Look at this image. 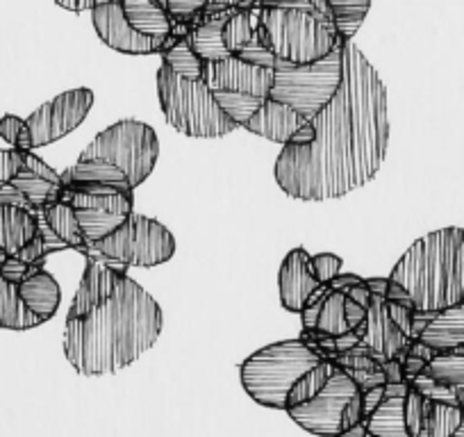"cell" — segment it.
Segmentation results:
<instances>
[{"label":"cell","mask_w":464,"mask_h":437,"mask_svg":"<svg viewBox=\"0 0 464 437\" xmlns=\"http://www.w3.org/2000/svg\"><path fill=\"white\" fill-rule=\"evenodd\" d=\"M387 146L385 83L355 42H343L342 84L283 146L274 167L276 182L298 200L342 199L378 176Z\"/></svg>","instance_id":"6da1fadb"},{"label":"cell","mask_w":464,"mask_h":437,"mask_svg":"<svg viewBox=\"0 0 464 437\" xmlns=\"http://www.w3.org/2000/svg\"><path fill=\"white\" fill-rule=\"evenodd\" d=\"M162 325L160 303L126 274L87 315L66 316L64 358L80 376H110L153 349Z\"/></svg>","instance_id":"7a4b0ae2"},{"label":"cell","mask_w":464,"mask_h":437,"mask_svg":"<svg viewBox=\"0 0 464 437\" xmlns=\"http://www.w3.org/2000/svg\"><path fill=\"white\" fill-rule=\"evenodd\" d=\"M412 298L414 312L432 315L464 301V228L450 226L417 239L387 276Z\"/></svg>","instance_id":"3957f363"},{"label":"cell","mask_w":464,"mask_h":437,"mask_svg":"<svg viewBox=\"0 0 464 437\" xmlns=\"http://www.w3.org/2000/svg\"><path fill=\"white\" fill-rule=\"evenodd\" d=\"M362 387L355 378L325 358L310 372L303 374L287 392V414L303 431L319 437H334L342 432V417L348 401Z\"/></svg>","instance_id":"277c9868"},{"label":"cell","mask_w":464,"mask_h":437,"mask_svg":"<svg viewBox=\"0 0 464 437\" xmlns=\"http://www.w3.org/2000/svg\"><path fill=\"white\" fill-rule=\"evenodd\" d=\"M324 360L325 354H321L303 337L274 342L244 360L239 367V378L244 392L256 403L271 410H285L287 392L292 390L294 383Z\"/></svg>","instance_id":"5b68a950"},{"label":"cell","mask_w":464,"mask_h":437,"mask_svg":"<svg viewBox=\"0 0 464 437\" xmlns=\"http://www.w3.org/2000/svg\"><path fill=\"white\" fill-rule=\"evenodd\" d=\"M158 98L169 126L187 137L217 140L239 128L223 112L203 80L180 78L164 64L158 69Z\"/></svg>","instance_id":"8992f818"},{"label":"cell","mask_w":464,"mask_h":437,"mask_svg":"<svg viewBox=\"0 0 464 437\" xmlns=\"http://www.w3.org/2000/svg\"><path fill=\"white\" fill-rule=\"evenodd\" d=\"M78 160L82 162L96 160L107 167H114L128 178L132 189H137L158 164L160 140L149 123L123 119L98 132Z\"/></svg>","instance_id":"52a82bcc"},{"label":"cell","mask_w":464,"mask_h":437,"mask_svg":"<svg viewBox=\"0 0 464 437\" xmlns=\"http://www.w3.org/2000/svg\"><path fill=\"white\" fill-rule=\"evenodd\" d=\"M342 84V44L314 64L294 66L276 62V80L269 98L285 102L301 117L312 119L333 101Z\"/></svg>","instance_id":"ba28073f"},{"label":"cell","mask_w":464,"mask_h":437,"mask_svg":"<svg viewBox=\"0 0 464 437\" xmlns=\"http://www.w3.org/2000/svg\"><path fill=\"white\" fill-rule=\"evenodd\" d=\"M92 248L98 256L126 267H158L176 256V238L155 218L132 212Z\"/></svg>","instance_id":"9c48e42d"},{"label":"cell","mask_w":464,"mask_h":437,"mask_svg":"<svg viewBox=\"0 0 464 437\" xmlns=\"http://www.w3.org/2000/svg\"><path fill=\"white\" fill-rule=\"evenodd\" d=\"M412 319L414 310L410 306L373 294L367 321H362L353 333L372 349L373 358L381 364L387 360H403L414 340Z\"/></svg>","instance_id":"30bf717a"},{"label":"cell","mask_w":464,"mask_h":437,"mask_svg":"<svg viewBox=\"0 0 464 437\" xmlns=\"http://www.w3.org/2000/svg\"><path fill=\"white\" fill-rule=\"evenodd\" d=\"M93 107V92L87 87L71 89V92L60 93L53 101L44 102L39 110H34L25 123H28L30 137H33V151L42 146L60 141L62 137L71 135Z\"/></svg>","instance_id":"8fae6325"},{"label":"cell","mask_w":464,"mask_h":437,"mask_svg":"<svg viewBox=\"0 0 464 437\" xmlns=\"http://www.w3.org/2000/svg\"><path fill=\"white\" fill-rule=\"evenodd\" d=\"M276 69L248 64V62L227 57L223 62H205L203 83L209 92H237L248 96L266 98L274 87Z\"/></svg>","instance_id":"7c38bea8"},{"label":"cell","mask_w":464,"mask_h":437,"mask_svg":"<svg viewBox=\"0 0 464 437\" xmlns=\"http://www.w3.org/2000/svg\"><path fill=\"white\" fill-rule=\"evenodd\" d=\"M414 340L421 342L432 354L464 355V301L432 315L414 312Z\"/></svg>","instance_id":"4fadbf2b"},{"label":"cell","mask_w":464,"mask_h":437,"mask_svg":"<svg viewBox=\"0 0 464 437\" xmlns=\"http://www.w3.org/2000/svg\"><path fill=\"white\" fill-rule=\"evenodd\" d=\"M10 187L24 196L33 212L39 214L48 203L60 200L62 178L55 169L48 167L33 151H24V167L12 178Z\"/></svg>","instance_id":"5bb4252c"},{"label":"cell","mask_w":464,"mask_h":437,"mask_svg":"<svg viewBox=\"0 0 464 437\" xmlns=\"http://www.w3.org/2000/svg\"><path fill=\"white\" fill-rule=\"evenodd\" d=\"M310 253L303 247L294 248L287 253V257L283 260L278 271V289H280V306L287 312L294 315H301L303 307H305L307 298L314 292L319 285L316 276L312 274L310 267Z\"/></svg>","instance_id":"9a60e30c"},{"label":"cell","mask_w":464,"mask_h":437,"mask_svg":"<svg viewBox=\"0 0 464 437\" xmlns=\"http://www.w3.org/2000/svg\"><path fill=\"white\" fill-rule=\"evenodd\" d=\"M305 121L307 119L301 117L298 112H294L292 107L266 96L265 101H262V105L257 107V112L253 114L242 128L253 132V135L265 137V140L285 146L303 126H305Z\"/></svg>","instance_id":"2e32d148"},{"label":"cell","mask_w":464,"mask_h":437,"mask_svg":"<svg viewBox=\"0 0 464 437\" xmlns=\"http://www.w3.org/2000/svg\"><path fill=\"white\" fill-rule=\"evenodd\" d=\"M42 218L19 203H0V253L7 257L24 251L39 235Z\"/></svg>","instance_id":"e0dca14e"},{"label":"cell","mask_w":464,"mask_h":437,"mask_svg":"<svg viewBox=\"0 0 464 437\" xmlns=\"http://www.w3.org/2000/svg\"><path fill=\"white\" fill-rule=\"evenodd\" d=\"M408 383H385V396L364 417L367 432L373 437H410L405 431L403 401Z\"/></svg>","instance_id":"ac0fdd59"},{"label":"cell","mask_w":464,"mask_h":437,"mask_svg":"<svg viewBox=\"0 0 464 437\" xmlns=\"http://www.w3.org/2000/svg\"><path fill=\"white\" fill-rule=\"evenodd\" d=\"M16 287H19V296L21 301H24V306L28 307L42 324L51 321L53 316L57 315V310H60V283H57L55 276L48 274L46 269H39L37 274L25 278L24 283H16Z\"/></svg>","instance_id":"d6986e66"},{"label":"cell","mask_w":464,"mask_h":437,"mask_svg":"<svg viewBox=\"0 0 464 437\" xmlns=\"http://www.w3.org/2000/svg\"><path fill=\"white\" fill-rule=\"evenodd\" d=\"M227 15L230 12H223V15L208 16V19H200L198 24L189 25L187 42L203 62H223L232 57L223 44V25H226Z\"/></svg>","instance_id":"ffe728a7"},{"label":"cell","mask_w":464,"mask_h":437,"mask_svg":"<svg viewBox=\"0 0 464 437\" xmlns=\"http://www.w3.org/2000/svg\"><path fill=\"white\" fill-rule=\"evenodd\" d=\"M42 221L66 244L69 248H75V251H89V244L84 239L82 228H80L78 214H75V208L66 200H53L46 208L42 209Z\"/></svg>","instance_id":"44dd1931"},{"label":"cell","mask_w":464,"mask_h":437,"mask_svg":"<svg viewBox=\"0 0 464 437\" xmlns=\"http://www.w3.org/2000/svg\"><path fill=\"white\" fill-rule=\"evenodd\" d=\"M423 376L435 385L444 387L455 396L458 405L464 408V355L462 354H435L426 363Z\"/></svg>","instance_id":"7402d4cb"},{"label":"cell","mask_w":464,"mask_h":437,"mask_svg":"<svg viewBox=\"0 0 464 437\" xmlns=\"http://www.w3.org/2000/svg\"><path fill=\"white\" fill-rule=\"evenodd\" d=\"M42 321L24 306L16 283L0 278V328L5 331H33Z\"/></svg>","instance_id":"603a6c76"},{"label":"cell","mask_w":464,"mask_h":437,"mask_svg":"<svg viewBox=\"0 0 464 437\" xmlns=\"http://www.w3.org/2000/svg\"><path fill=\"white\" fill-rule=\"evenodd\" d=\"M372 0H325L328 19L337 30L339 42H353L355 33L362 28Z\"/></svg>","instance_id":"cb8c5ba5"},{"label":"cell","mask_w":464,"mask_h":437,"mask_svg":"<svg viewBox=\"0 0 464 437\" xmlns=\"http://www.w3.org/2000/svg\"><path fill=\"white\" fill-rule=\"evenodd\" d=\"M160 55H162V64L176 75H180V78L203 80L205 62L189 46L187 34H176V37L169 39L167 46H164V51Z\"/></svg>","instance_id":"d4e9b609"},{"label":"cell","mask_w":464,"mask_h":437,"mask_svg":"<svg viewBox=\"0 0 464 437\" xmlns=\"http://www.w3.org/2000/svg\"><path fill=\"white\" fill-rule=\"evenodd\" d=\"M60 200H66L73 208H92L102 209L110 214H121L128 217L132 214V205H135V196L132 191H111V194H87V191H69L62 187Z\"/></svg>","instance_id":"484cf974"},{"label":"cell","mask_w":464,"mask_h":437,"mask_svg":"<svg viewBox=\"0 0 464 437\" xmlns=\"http://www.w3.org/2000/svg\"><path fill=\"white\" fill-rule=\"evenodd\" d=\"M343 298H346V294L330 289L324 301H321L319 312H316L314 328L305 333H312L316 337H342L351 333L346 316H343Z\"/></svg>","instance_id":"4316f807"},{"label":"cell","mask_w":464,"mask_h":437,"mask_svg":"<svg viewBox=\"0 0 464 437\" xmlns=\"http://www.w3.org/2000/svg\"><path fill=\"white\" fill-rule=\"evenodd\" d=\"M75 214H78L80 228H82L84 239H87L89 247L98 242V239L107 238L111 230H116L123 224L121 214H110L102 212V209H92V208H75Z\"/></svg>","instance_id":"83f0119b"},{"label":"cell","mask_w":464,"mask_h":437,"mask_svg":"<svg viewBox=\"0 0 464 437\" xmlns=\"http://www.w3.org/2000/svg\"><path fill=\"white\" fill-rule=\"evenodd\" d=\"M432 401L426 394L417 390L414 385H408L403 401V414H405V431L410 437H423L428 426V414H430Z\"/></svg>","instance_id":"f1b7e54d"},{"label":"cell","mask_w":464,"mask_h":437,"mask_svg":"<svg viewBox=\"0 0 464 437\" xmlns=\"http://www.w3.org/2000/svg\"><path fill=\"white\" fill-rule=\"evenodd\" d=\"M464 419V408L450 403H437L432 401L430 414H428V426L423 437H450Z\"/></svg>","instance_id":"f546056e"},{"label":"cell","mask_w":464,"mask_h":437,"mask_svg":"<svg viewBox=\"0 0 464 437\" xmlns=\"http://www.w3.org/2000/svg\"><path fill=\"white\" fill-rule=\"evenodd\" d=\"M217 102L221 105L223 112L232 119V121L237 123L239 128L257 112V107L262 105L265 98L257 96H248V93H237V92H212Z\"/></svg>","instance_id":"4dcf8cb0"},{"label":"cell","mask_w":464,"mask_h":437,"mask_svg":"<svg viewBox=\"0 0 464 437\" xmlns=\"http://www.w3.org/2000/svg\"><path fill=\"white\" fill-rule=\"evenodd\" d=\"M0 140H5L16 151H33V137H30L25 119L16 114H5L0 119Z\"/></svg>","instance_id":"1f68e13d"},{"label":"cell","mask_w":464,"mask_h":437,"mask_svg":"<svg viewBox=\"0 0 464 437\" xmlns=\"http://www.w3.org/2000/svg\"><path fill=\"white\" fill-rule=\"evenodd\" d=\"M208 3L209 0H167V10L176 19V24L194 25L198 24Z\"/></svg>","instance_id":"d6a6232c"},{"label":"cell","mask_w":464,"mask_h":437,"mask_svg":"<svg viewBox=\"0 0 464 437\" xmlns=\"http://www.w3.org/2000/svg\"><path fill=\"white\" fill-rule=\"evenodd\" d=\"M342 257L334 256V253H319V256L310 257L312 274L316 276L319 283H330L342 271Z\"/></svg>","instance_id":"836d02e7"},{"label":"cell","mask_w":464,"mask_h":437,"mask_svg":"<svg viewBox=\"0 0 464 437\" xmlns=\"http://www.w3.org/2000/svg\"><path fill=\"white\" fill-rule=\"evenodd\" d=\"M39 269H44V267L28 265V262L19 260L16 256H10L5 260V265L0 267V278L10 280V283H24L25 278H30L33 274H37Z\"/></svg>","instance_id":"e575fe53"},{"label":"cell","mask_w":464,"mask_h":437,"mask_svg":"<svg viewBox=\"0 0 464 437\" xmlns=\"http://www.w3.org/2000/svg\"><path fill=\"white\" fill-rule=\"evenodd\" d=\"M24 167V151L0 149V187L12 182V178Z\"/></svg>","instance_id":"d590c367"},{"label":"cell","mask_w":464,"mask_h":437,"mask_svg":"<svg viewBox=\"0 0 464 437\" xmlns=\"http://www.w3.org/2000/svg\"><path fill=\"white\" fill-rule=\"evenodd\" d=\"M367 307L360 306L358 301H353L351 296L343 298V316H346L348 331H355L362 321H367Z\"/></svg>","instance_id":"8d00e7d4"},{"label":"cell","mask_w":464,"mask_h":437,"mask_svg":"<svg viewBox=\"0 0 464 437\" xmlns=\"http://www.w3.org/2000/svg\"><path fill=\"white\" fill-rule=\"evenodd\" d=\"M360 283H364V278H360V276H355V274H342V276H339L337 274L333 280H330L328 287L333 289V292H346L351 285H360Z\"/></svg>","instance_id":"74e56055"},{"label":"cell","mask_w":464,"mask_h":437,"mask_svg":"<svg viewBox=\"0 0 464 437\" xmlns=\"http://www.w3.org/2000/svg\"><path fill=\"white\" fill-rule=\"evenodd\" d=\"M55 3L62 7V10H69L78 15V12L92 10L96 0H55Z\"/></svg>","instance_id":"f35d334b"},{"label":"cell","mask_w":464,"mask_h":437,"mask_svg":"<svg viewBox=\"0 0 464 437\" xmlns=\"http://www.w3.org/2000/svg\"><path fill=\"white\" fill-rule=\"evenodd\" d=\"M334 437H367V426H364V422H360L358 426L353 428H346V431L337 432Z\"/></svg>","instance_id":"ab89813d"},{"label":"cell","mask_w":464,"mask_h":437,"mask_svg":"<svg viewBox=\"0 0 464 437\" xmlns=\"http://www.w3.org/2000/svg\"><path fill=\"white\" fill-rule=\"evenodd\" d=\"M450 437H464V419H462V423L458 426V431H455Z\"/></svg>","instance_id":"60d3db41"},{"label":"cell","mask_w":464,"mask_h":437,"mask_svg":"<svg viewBox=\"0 0 464 437\" xmlns=\"http://www.w3.org/2000/svg\"><path fill=\"white\" fill-rule=\"evenodd\" d=\"M5 260H7V256H5V253H0V267L5 265Z\"/></svg>","instance_id":"b9f144b4"},{"label":"cell","mask_w":464,"mask_h":437,"mask_svg":"<svg viewBox=\"0 0 464 437\" xmlns=\"http://www.w3.org/2000/svg\"><path fill=\"white\" fill-rule=\"evenodd\" d=\"M367 437H373V435H369V432H367Z\"/></svg>","instance_id":"7bdbcfd3"}]
</instances>
